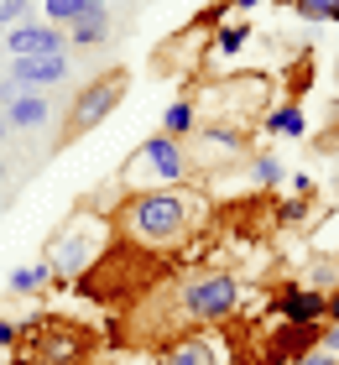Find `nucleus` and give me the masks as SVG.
I'll list each match as a JSON object with an SVG mask.
<instances>
[{
  "label": "nucleus",
  "mask_w": 339,
  "mask_h": 365,
  "mask_svg": "<svg viewBox=\"0 0 339 365\" xmlns=\"http://www.w3.org/2000/svg\"><path fill=\"white\" fill-rule=\"evenodd\" d=\"M230 6H235V11H256L261 0H230Z\"/></svg>",
  "instance_id": "bb28decb"
},
{
  "label": "nucleus",
  "mask_w": 339,
  "mask_h": 365,
  "mask_svg": "<svg viewBox=\"0 0 339 365\" xmlns=\"http://www.w3.org/2000/svg\"><path fill=\"white\" fill-rule=\"evenodd\" d=\"M324 350H334V355H339V324H334V334L324 339Z\"/></svg>",
  "instance_id": "a878e982"
},
{
  "label": "nucleus",
  "mask_w": 339,
  "mask_h": 365,
  "mask_svg": "<svg viewBox=\"0 0 339 365\" xmlns=\"http://www.w3.org/2000/svg\"><path fill=\"white\" fill-rule=\"evenodd\" d=\"M47 277H53V267H16L11 292H37V287H47Z\"/></svg>",
  "instance_id": "f3484780"
},
{
  "label": "nucleus",
  "mask_w": 339,
  "mask_h": 365,
  "mask_svg": "<svg viewBox=\"0 0 339 365\" xmlns=\"http://www.w3.org/2000/svg\"><path fill=\"white\" fill-rule=\"evenodd\" d=\"M251 178H256L261 188H277V182H282V162L277 157H256V162H251Z\"/></svg>",
  "instance_id": "a211bd4d"
},
{
  "label": "nucleus",
  "mask_w": 339,
  "mask_h": 365,
  "mask_svg": "<svg viewBox=\"0 0 339 365\" xmlns=\"http://www.w3.org/2000/svg\"><path fill=\"white\" fill-rule=\"evenodd\" d=\"M6 130H11V125H6V115H0V141H6Z\"/></svg>",
  "instance_id": "cd10ccee"
},
{
  "label": "nucleus",
  "mask_w": 339,
  "mask_h": 365,
  "mask_svg": "<svg viewBox=\"0 0 339 365\" xmlns=\"http://www.w3.org/2000/svg\"><path fill=\"white\" fill-rule=\"evenodd\" d=\"M136 168H151V178L157 182H183V173H188V162H183V141L178 136H151V141H141V152H136Z\"/></svg>",
  "instance_id": "0eeeda50"
},
{
  "label": "nucleus",
  "mask_w": 339,
  "mask_h": 365,
  "mask_svg": "<svg viewBox=\"0 0 339 365\" xmlns=\"http://www.w3.org/2000/svg\"><path fill=\"white\" fill-rule=\"evenodd\" d=\"M157 365H230V339L219 334V324L214 329L198 324V329H188V334L167 339Z\"/></svg>",
  "instance_id": "39448f33"
},
{
  "label": "nucleus",
  "mask_w": 339,
  "mask_h": 365,
  "mask_svg": "<svg viewBox=\"0 0 339 365\" xmlns=\"http://www.w3.org/2000/svg\"><path fill=\"white\" fill-rule=\"evenodd\" d=\"M11 78L21 89H53L68 78V53H37V58H11Z\"/></svg>",
  "instance_id": "9d476101"
},
{
  "label": "nucleus",
  "mask_w": 339,
  "mask_h": 365,
  "mask_svg": "<svg viewBox=\"0 0 339 365\" xmlns=\"http://www.w3.org/2000/svg\"><path fill=\"white\" fill-rule=\"evenodd\" d=\"M271 130H277V136H303V130H308V120H303V110L298 105H282V110H271V120H266Z\"/></svg>",
  "instance_id": "4468645a"
},
{
  "label": "nucleus",
  "mask_w": 339,
  "mask_h": 365,
  "mask_svg": "<svg viewBox=\"0 0 339 365\" xmlns=\"http://www.w3.org/2000/svg\"><path fill=\"white\" fill-rule=\"evenodd\" d=\"M94 6H105V0H42V21H53V26H74L84 11H94Z\"/></svg>",
  "instance_id": "ddd939ff"
},
{
  "label": "nucleus",
  "mask_w": 339,
  "mask_h": 365,
  "mask_svg": "<svg viewBox=\"0 0 339 365\" xmlns=\"http://www.w3.org/2000/svg\"><path fill=\"white\" fill-rule=\"evenodd\" d=\"M31 0H0V31H11L16 26V16H26Z\"/></svg>",
  "instance_id": "aec40b11"
},
{
  "label": "nucleus",
  "mask_w": 339,
  "mask_h": 365,
  "mask_svg": "<svg viewBox=\"0 0 339 365\" xmlns=\"http://www.w3.org/2000/svg\"><path fill=\"white\" fill-rule=\"evenodd\" d=\"M94 334L63 313H31L21 319V339H16V360L21 365H89Z\"/></svg>",
  "instance_id": "f03ea898"
},
{
  "label": "nucleus",
  "mask_w": 339,
  "mask_h": 365,
  "mask_svg": "<svg viewBox=\"0 0 339 365\" xmlns=\"http://www.w3.org/2000/svg\"><path fill=\"white\" fill-rule=\"evenodd\" d=\"M235 308H241V282L230 272H209V277H198V282L183 287V313H188L193 324H203V329L225 324Z\"/></svg>",
  "instance_id": "20e7f679"
},
{
  "label": "nucleus",
  "mask_w": 339,
  "mask_h": 365,
  "mask_svg": "<svg viewBox=\"0 0 339 365\" xmlns=\"http://www.w3.org/2000/svg\"><path fill=\"white\" fill-rule=\"evenodd\" d=\"M287 6H293V0H287Z\"/></svg>",
  "instance_id": "c85d7f7f"
},
{
  "label": "nucleus",
  "mask_w": 339,
  "mask_h": 365,
  "mask_svg": "<svg viewBox=\"0 0 339 365\" xmlns=\"http://www.w3.org/2000/svg\"><path fill=\"white\" fill-rule=\"evenodd\" d=\"M303 365H339V355H324V350H313V355L303 360Z\"/></svg>",
  "instance_id": "393cba45"
},
{
  "label": "nucleus",
  "mask_w": 339,
  "mask_h": 365,
  "mask_svg": "<svg viewBox=\"0 0 339 365\" xmlns=\"http://www.w3.org/2000/svg\"><path fill=\"white\" fill-rule=\"evenodd\" d=\"M188 125H193V105H188V99H173V105L162 110V130H167V136H183Z\"/></svg>",
  "instance_id": "2eb2a0df"
},
{
  "label": "nucleus",
  "mask_w": 339,
  "mask_h": 365,
  "mask_svg": "<svg viewBox=\"0 0 339 365\" xmlns=\"http://www.w3.org/2000/svg\"><path fill=\"white\" fill-rule=\"evenodd\" d=\"M110 37V11L105 6H94V11H84L74 26H68V47H99Z\"/></svg>",
  "instance_id": "f8f14e48"
},
{
  "label": "nucleus",
  "mask_w": 339,
  "mask_h": 365,
  "mask_svg": "<svg viewBox=\"0 0 339 365\" xmlns=\"http://www.w3.org/2000/svg\"><path fill=\"white\" fill-rule=\"evenodd\" d=\"M324 324H282L277 334L261 344V365H303L313 350H324Z\"/></svg>",
  "instance_id": "423d86ee"
},
{
  "label": "nucleus",
  "mask_w": 339,
  "mask_h": 365,
  "mask_svg": "<svg viewBox=\"0 0 339 365\" xmlns=\"http://www.w3.org/2000/svg\"><path fill=\"white\" fill-rule=\"evenodd\" d=\"M121 99H126V73H121V68H110V73H99L94 84H84V89L74 94V105H68L63 141H79L84 130H94L99 120H110V115L121 110Z\"/></svg>",
  "instance_id": "7ed1b4c3"
},
{
  "label": "nucleus",
  "mask_w": 339,
  "mask_h": 365,
  "mask_svg": "<svg viewBox=\"0 0 339 365\" xmlns=\"http://www.w3.org/2000/svg\"><path fill=\"white\" fill-rule=\"evenodd\" d=\"M42 120H47V99H42L37 89H21V94L6 105V125H16V130H37Z\"/></svg>",
  "instance_id": "9b49d317"
},
{
  "label": "nucleus",
  "mask_w": 339,
  "mask_h": 365,
  "mask_svg": "<svg viewBox=\"0 0 339 365\" xmlns=\"http://www.w3.org/2000/svg\"><path fill=\"white\" fill-rule=\"evenodd\" d=\"M246 37H251V26H225V31H219V53L235 58V53L246 47Z\"/></svg>",
  "instance_id": "6ab92c4d"
},
{
  "label": "nucleus",
  "mask_w": 339,
  "mask_h": 365,
  "mask_svg": "<svg viewBox=\"0 0 339 365\" xmlns=\"http://www.w3.org/2000/svg\"><path fill=\"white\" fill-rule=\"evenodd\" d=\"M6 47L11 58H37V53H68V37L53 21H16L6 31Z\"/></svg>",
  "instance_id": "1a4fd4ad"
},
{
  "label": "nucleus",
  "mask_w": 339,
  "mask_h": 365,
  "mask_svg": "<svg viewBox=\"0 0 339 365\" xmlns=\"http://www.w3.org/2000/svg\"><path fill=\"white\" fill-rule=\"evenodd\" d=\"M329 297V324H339V282H334V292H324Z\"/></svg>",
  "instance_id": "b1692460"
},
{
  "label": "nucleus",
  "mask_w": 339,
  "mask_h": 365,
  "mask_svg": "<svg viewBox=\"0 0 339 365\" xmlns=\"http://www.w3.org/2000/svg\"><path fill=\"white\" fill-rule=\"evenodd\" d=\"M293 16H303V21H339V0H293Z\"/></svg>",
  "instance_id": "dca6fc26"
},
{
  "label": "nucleus",
  "mask_w": 339,
  "mask_h": 365,
  "mask_svg": "<svg viewBox=\"0 0 339 365\" xmlns=\"http://www.w3.org/2000/svg\"><path fill=\"white\" fill-rule=\"evenodd\" d=\"M298 220H303V198H293V204L277 209V225H298Z\"/></svg>",
  "instance_id": "4be33fe9"
},
{
  "label": "nucleus",
  "mask_w": 339,
  "mask_h": 365,
  "mask_svg": "<svg viewBox=\"0 0 339 365\" xmlns=\"http://www.w3.org/2000/svg\"><path fill=\"white\" fill-rule=\"evenodd\" d=\"M334 277H339V267H334V261H318V267H313V292H324Z\"/></svg>",
  "instance_id": "412c9836"
},
{
  "label": "nucleus",
  "mask_w": 339,
  "mask_h": 365,
  "mask_svg": "<svg viewBox=\"0 0 339 365\" xmlns=\"http://www.w3.org/2000/svg\"><path fill=\"white\" fill-rule=\"evenodd\" d=\"M16 339H21V324H0V344L6 350H16Z\"/></svg>",
  "instance_id": "5701e85b"
},
{
  "label": "nucleus",
  "mask_w": 339,
  "mask_h": 365,
  "mask_svg": "<svg viewBox=\"0 0 339 365\" xmlns=\"http://www.w3.org/2000/svg\"><path fill=\"white\" fill-rule=\"evenodd\" d=\"M115 230H121L136 251H173L188 235V198L178 188H141L121 204Z\"/></svg>",
  "instance_id": "f257e3e1"
},
{
  "label": "nucleus",
  "mask_w": 339,
  "mask_h": 365,
  "mask_svg": "<svg viewBox=\"0 0 339 365\" xmlns=\"http://www.w3.org/2000/svg\"><path fill=\"white\" fill-rule=\"evenodd\" d=\"M271 313L277 324H329V297L313 287H282L271 297Z\"/></svg>",
  "instance_id": "6e6552de"
}]
</instances>
